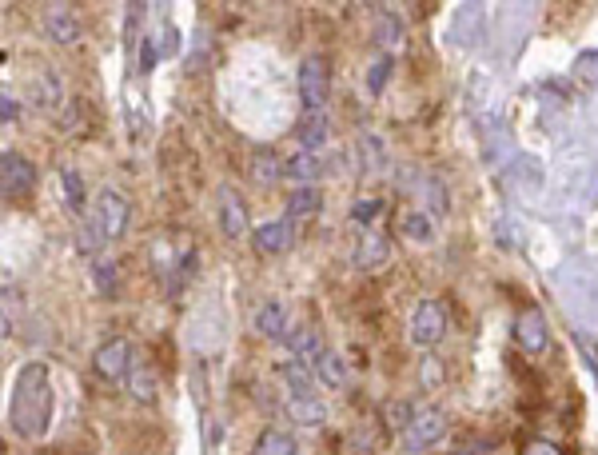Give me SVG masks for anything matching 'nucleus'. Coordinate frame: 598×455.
Segmentation results:
<instances>
[{"label": "nucleus", "instance_id": "nucleus-35", "mask_svg": "<svg viewBox=\"0 0 598 455\" xmlns=\"http://www.w3.org/2000/svg\"><path fill=\"white\" fill-rule=\"evenodd\" d=\"M156 44H160V56H172V52L180 48V32H176L172 24H164V32H160V40H156Z\"/></svg>", "mask_w": 598, "mask_h": 455}, {"label": "nucleus", "instance_id": "nucleus-25", "mask_svg": "<svg viewBox=\"0 0 598 455\" xmlns=\"http://www.w3.org/2000/svg\"><path fill=\"white\" fill-rule=\"evenodd\" d=\"M319 204H323V192L311 184V188H296L292 196H288V216L292 220H307V216H315L319 212Z\"/></svg>", "mask_w": 598, "mask_h": 455}, {"label": "nucleus", "instance_id": "nucleus-28", "mask_svg": "<svg viewBox=\"0 0 598 455\" xmlns=\"http://www.w3.org/2000/svg\"><path fill=\"white\" fill-rule=\"evenodd\" d=\"M32 100L40 104V108H56L60 104V76L48 68L40 80H32Z\"/></svg>", "mask_w": 598, "mask_h": 455}, {"label": "nucleus", "instance_id": "nucleus-3", "mask_svg": "<svg viewBox=\"0 0 598 455\" xmlns=\"http://www.w3.org/2000/svg\"><path fill=\"white\" fill-rule=\"evenodd\" d=\"M447 336V312L439 300H419L411 316V344L423 352H435V344Z\"/></svg>", "mask_w": 598, "mask_h": 455}, {"label": "nucleus", "instance_id": "nucleus-33", "mask_svg": "<svg viewBox=\"0 0 598 455\" xmlns=\"http://www.w3.org/2000/svg\"><path fill=\"white\" fill-rule=\"evenodd\" d=\"M92 276H96V288H100L104 296H112V292H116V264H108V260H96Z\"/></svg>", "mask_w": 598, "mask_h": 455}, {"label": "nucleus", "instance_id": "nucleus-26", "mask_svg": "<svg viewBox=\"0 0 598 455\" xmlns=\"http://www.w3.org/2000/svg\"><path fill=\"white\" fill-rule=\"evenodd\" d=\"M447 384V364L435 356V352H423V360H419V388L423 392H435V388H443Z\"/></svg>", "mask_w": 598, "mask_h": 455}, {"label": "nucleus", "instance_id": "nucleus-20", "mask_svg": "<svg viewBox=\"0 0 598 455\" xmlns=\"http://www.w3.org/2000/svg\"><path fill=\"white\" fill-rule=\"evenodd\" d=\"M315 380H319L323 388H343V384H347V364H343V356H339V352H323V356L315 360Z\"/></svg>", "mask_w": 598, "mask_h": 455}, {"label": "nucleus", "instance_id": "nucleus-31", "mask_svg": "<svg viewBox=\"0 0 598 455\" xmlns=\"http://www.w3.org/2000/svg\"><path fill=\"white\" fill-rule=\"evenodd\" d=\"M104 244H108V236L100 232V224H96V220H88V224H84V232L76 236V252H84V256H96Z\"/></svg>", "mask_w": 598, "mask_h": 455}, {"label": "nucleus", "instance_id": "nucleus-18", "mask_svg": "<svg viewBox=\"0 0 598 455\" xmlns=\"http://www.w3.org/2000/svg\"><path fill=\"white\" fill-rule=\"evenodd\" d=\"M248 172H252V180H256V184H276V180L284 176V160H280L272 148H256V152H252Z\"/></svg>", "mask_w": 598, "mask_h": 455}, {"label": "nucleus", "instance_id": "nucleus-9", "mask_svg": "<svg viewBox=\"0 0 598 455\" xmlns=\"http://www.w3.org/2000/svg\"><path fill=\"white\" fill-rule=\"evenodd\" d=\"M547 340H551V332H547L543 312H539V308H523V312L515 316V344H519L527 356H539V352L547 348Z\"/></svg>", "mask_w": 598, "mask_h": 455}, {"label": "nucleus", "instance_id": "nucleus-22", "mask_svg": "<svg viewBox=\"0 0 598 455\" xmlns=\"http://www.w3.org/2000/svg\"><path fill=\"white\" fill-rule=\"evenodd\" d=\"M399 228H403V236L415 240V244H431V240H435V220H431V212L411 208V212L399 220Z\"/></svg>", "mask_w": 598, "mask_h": 455}, {"label": "nucleus", "instance_id": "nucleus-11", "mask_svg": "<svg viewBox=\"0 0 598 455\" xmlns=\"http://www.w3.org/2000/svg\"><path fill=\"white\" fill-rule=\"evenodd\" d=\"M44 32L52 36V44H76L80 40V16H76V8H68V4H52V8H44Z\"/></svg>", "mask_w": 598, "mask_h": 455}, {"label": "nucleus", "instance_id": "nucleus-19", "mask_svg": "<svg viewBox=\"0 0 598 455\" xmlns=\"http://www.w3.org/2000/svg\"><path fill=\"white\" fill-rule=\"evenodd\" d=\"M288 348H292V360H303V364H315V360L327 352L315 328H299V332H292V336H288Z\"/></svg>", "mask_w": 598, "mask_h": 455}, {"label": "nucleus", "instance_id": "nucleus-30", "mask_svg": "<svg viewBox=\"0 0 598 455\" xmlns=\"http://www.w3.org/2000/svg\"><path fill=\"white\" fill-rule=\"evenodd\" d=\"M383 208H387V204H383L379 196H367V200H355V204H351V220H355V224H367V228H371V224H375V220L383 216Z\"/></svg>", "mask_w": 598, "mask_h": 455}, {"label": "nucleus", "instance_id": "nucleus-15", "mask_svg": "<svg viewBox=\"0 0 598 455\" xmlns=\"http://www.w3.org/2000/svg\"><path fill=\"white\" fill-rule=\"evenodd\" d=\"M284 176H288V180H296V188H311V184L323 176V156H319V152H303V148H299L296 156H288V160H284Z\"/></svg>", "mask_w": 598, "mask_h": 455}, {"label": "nucleus", "instance_id": "nucleus-16", "mask_svg": "<svg viewBox=\"0 0 598 455\" xmlns=\"http://www.w3.org/2000/svg\"><path fill=\"white\" fill-rule=\"evenodd\" d=\"M375 44L387 52V56H395V52H403L407 48V32H403V20L395 16V12H379L375 16Z\"/></svg>", "mask_w": 598, "mask_h": 455}, {"label": "nucleus", "instance_id": "nucleus-8", "mask_svg": "<svg viewBox=\"0 0 598 455\" xmlns=\"http://www.w3.org/2000/svg\"><path fill=\"white\" fill-rule=\"evenodd\" d=\"M252 240H256V252H260V256H284V252L296 244V220H292V216L268 220V224H260V228L252 232Z\"/></svg>", "mask_w": 598, "mask_h": 455}, {"label": "nucleus", "instance_id": "nucleus-23", "mask_svg": "<svg viewBox=\"0 0 598 455\" xmlns=\"http://www.w3.org/2000/svg\"><path fill=\"white\" fill-rule=\"evenodd\" d=\"M383 164H387L383 140H379L375 132H363V136H359V168H363L367 176H375V172H379Z\"/></svg>", "mask_w": 598, "mask_h": 455}, {"label": "nucleus", "instance_id": "nucleus-34", "mask_svg": "<svg viewBox=\"0 0 598 455\" xmlns=\"http://www.w3.org/2000/svg\"><path fill=\"white\" fill-rule=\"evenodd\" d=\"M156 60H160V44H156V36H144V44H140V68L152 72Z\"/></svg>", "mask_w": 598, "mask_h": 455}, {"label": "nucleus", "instance_id": "nucleus-13", "mask_svg": "<svg viewBox=\"0 0 598 455\" xmlns=\"http://www.w3.org/2000/svg\"><path fill=\"white\" fill-rule=\"evenodd\" d=\"M387 256H391V240L383 232H363V240L355 244V268H363V272L383 268Z\"/></svg>", "mask_w": 598, "mask_h": 455}, {"label": "nucleus", "instance_id": "nucleus-27", "mask_svg": "<svg viewBox=\"0 0 598 455\" xmlns=\"http://www.w3.org/2000/svg\"><path fill=\"white\" fill-rule=\"evenodd\" d=\"M296 440L288 436V432H276V428H268V432H260V440H256V448L252 455H296Z\"/></svg>", "mask_w": 598, "mask_h": 455}, {"label": "nucleus", "instance_id": "nucleus-7", "mask_svg": "<svg viewBox=\"0 0 598 455\" xmlns=\"http://www.w3.org/2000/svg\"><path fill=\"white\" fill-rule=\"evenodd\" d=\"M0 184H4V196L8 200H20V196H28L32 188H36V168H32V160L28 156H20V152H4L0 156Z\"/></svg>", "mask_w": 598, "mask_h": 455}, {"label": "nucleus", "instance_id": "nucleus-12", "mask_svg": "<svg viewBox=\"0 0 598 455\" xmlns=\"http://www.w3.org/2000/svg\"><path fill=\"white\" fill-rule=\"evenodd\" d=\"M284 412H288V420L299 424V428H323V424H327V404H323L315 392L292 396V400L284 404Z\"/></svg>", "mask_w": 598, "mask_h": 455}, {"label": "nucleus", "instance_id": "nucleus-37", "mask_svg": "<svg viewBox=\"0 0 598 455\" xmlns=\"http://www.w3.org/2000/svg\"><path fill=\"white\" fill-rule=\"evenodd\" d=\"M523 455H563L555 444H547V440H531L527 448H523Z\"/></svg>", "mask_w": 598, "mask_h": 455}, {"label": "nucleus", "instance_id": "nucleus-5", "mask_svg": "<svg viewBox=\"0 0 598 455\" xmlns=\"http://www.w3.org/2000/svg\"><path fill=\"white\" fill-rule=\"evenodd\" d=\"M128 216H132V208H128V200H124L116 188H100V192H96L92 220L100 224V232H104L108 240H120V236L128 232Z\"/></svg>", "mask_w": 598, "mask_h": 455}, {"label": "nucleus", "instance_id": "nucleus-4", "mask_svg": "<svg viewBox=\"0 0 598 455\" xmlns=\"http://www.w3.org/2000/svg\"><path fill=\"white\" fill-rule=\"evenodd\" d=\"M447 440V416L439 412V408H427V412H419L415 420H411V428L403 432V452H431V448H439Z\"/></svg>", "mask_w": 598, "mask_h": 455}, {"label": "nucleus", "instance_id": "nucleus-1", "mask_svg": "<svg viewBox=\"0 0 598 455\" xmlns=\"http://www.w3.org/2000/svg\"><path fill=\"white\" fill-rule=\"evenodd\" d=\"M8 424L28 444L48 436V424H52V376H48V364L32 360V364H24L16 372L12 396H8Z\"/></svg>", "mask_w": 598, "mask_h": 455}, {"label": "nucleus", "instance_id": "nucleus-14", "mask_svg": "<svg viewBox=\"0 0 598 455\" xmlns=\"http://www.w3.org/2000/svg\"><path fill=\"white\" fill-rule=\"evenodd\" d=\"M256 332L264 336V340H288V308L280 304V300H264L260 308H256Z\"/></svg>", "mask_w": 598, "mask_h": 455}, {"label": "nucleus", "instance_id": "nucleus-21", "mask_svg": "<svg viewBox=\"0 0 598 455\" xmlns=\"http://www.w3.org/2000/svg\"><path fill=\"white\" fill-rule=\"evenodd\" d=\"M128 392L140 400V404H152L156 396H160V384H156V372L148 368V364H132V372H128Z\"/></svg>", "mask_w": 598, "mask_h": 455}, {"label": "nucleus", "instance_id": "nucleus-10", "mask_svg": "<svg viewBox=\"0 0 598 455\" xmlns=\"http://www.w3.org/2000/svg\"><path fill=\"white\" fill-rule=\"evenodd\" d=\"M220 228L228 240H244L248 236V204L236 188H220Z\"/></svg>", "mask_w": 598, "mask_h": 455}, {"label": "nucleus", "instance_id": "nucleus-29", "mask_svg": "<svg viewBox=\"0 0 598 455\" xmlns=\"http://www.w3.org/2000/svg\"><path fill=\"white\" fill-rule=\"evenodd\" d=\"M415 416H419V412H411V404H407V400H391V404L383 408V420H387V432H407Z\"/></svg>", "mask_w": 598, "mask_h": 455}, {"label": "nucleus", "instance_id": "nucleus-2", "mask_svg": "<svg viewBox=\"0 0 598 455\" xmlns=\"http://www.w3.org/2000/svg\"><path fill=\"white\" fill-rule=\"evenodd\" d=\"M327 96H331V64L323 52H307L299 60V100L307 112H323Z\"/></svg>", "mask_w": 598, "mask_h": 455}, {"label": "nucleus", "instance_id": "nucleus-24", "mask_svg": "<svg viewBox=\"0 0 598 455\" xmlns=\"http://www.w3.org/2000/svg\"><path fill=\"white\" fill-rule=\"evenodd\" d=\"M60 188H64V204H68V212H84L88 188H84V176H80L76 168H60Z\"/></svg>", "mask_w": 598, "mask_h": 455}, {"label": "nucleus", "instance_id": "nucleus-32", "mask_svg": "<svg viewBox=\"0 0 598 455\" xmlns=\"http://www.w3.org/2000/svg\"><path fill=\"white\" fill-rule=\"evenodd\" d=\"M387 76H391V56H379L371 68H367V96H379L387 88Z\"/></svg>", "mask_w": 598, "mask_h": 455}, {"label": "nucleus", "instance_id": "nucleus-17", "mask_svg": "<svg viewBox=\"0 0 598 455\" xmlns=\"http://www.w3.org/2000/svg\"><path fill=\"white\" fill-rule=\"evenodd\" d=\"M327 140H331V120H327V112H303L299 148H303V152H323Z\"/></svg>", "mask_w": 598, "mask_h": 455}, {"label": "nucleus", "instance_id": "nucleus-6", "mask_svg": "<svg viewBox=\"0 0 598 455\" xmlns=\"http://www.w3.org/2000/svg\"><path fill=\"white\" fill-rule=\"evenodd\" d=\"M92 368H96L104 380H112V384H128V372H132V344L120 340V336L104 340V344L92 352Z\"/></svg>", "mask_w": 598, "mask_h": 455}, {"label": "nucleus", "instance_id": "nucleus-36", "mask_svg": "<svg viewBox=\"0 0 598 455\" xmlns=\"http://www.w3.org/2000/svg\"><path fill=\"white\" fill-rule=\"evenodd\" d=\"M0 120H4V124L20 120V104L12 100V92H4V96H0Z\"/></svg>", "mask_w": 598, "mask_h": 455}]
</instances>
